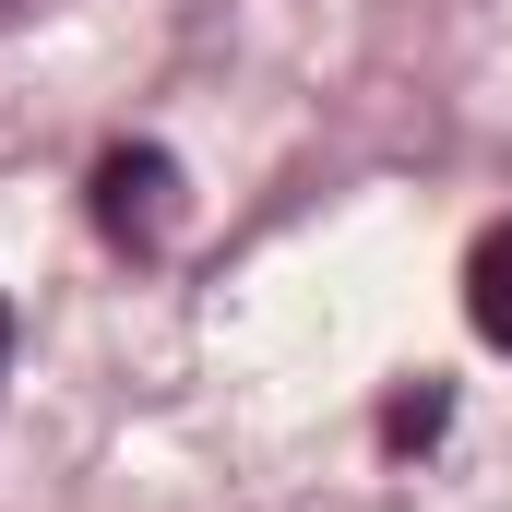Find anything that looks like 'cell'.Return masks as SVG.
I'll return each mask as SVG.
<instances>
[{
  "label": "cell",
  "mask_w": 512,
  "mask_h": 512,
  "mask_svg": "<svg viewBox=\"0 0 512 512\" xmlns=\"http://www.w3.org/2000/svg\"><path fill=\"white\" fill-rule=\"evenodd\" d=\"M167 215H179V167H167L155 143H108V155H96V227H108L120 251H155Z\"/></svg>",
  "instance_id": "1"
},
{
  "label": "cell",
  "mask_w": 512,
  "mask_h": 512,
  "mask_svg": "<svg viewBox=\"0 0 512 512\" xmlns=\"http://www.w3.org/2000/svg\"><path fill=\"white\" fill-rule=\"evenodd\" d=\"M12 334H24V322H12V298H0V382H12Z\"/></svg>",
  "instance_id": "4"
},
{
  "label": "cell",
  "mask_w": 512,
  "mask_h": 512,
  "mask_svg": "<svg viewBox=\"0 0 512 512\" xmlns=\"http://www.w3.org/2000/svg\"><path fill=\"white\" fill-rule=\"evenodd\" d=\"M441 417H453V393H405V405H393V417H382V441H393V453H405V441H429Z\"/></svg>",
  "instance_id": "3"
},
{
  "label": "cell",
  "mask_w": 512,
  "mask_h": 512,
  "mask_svg": "<svg viewBox=\"0 0 512 512\" xmlns=\"http://www.w3.org/2000/svg\"><path fill=\"white\" fill-rule=\"evenodd\" d=\"M465 322H477L489 346H512V215L465 251Z\"/></svg>",
  "instance_id": "2"
}]
</instances>
